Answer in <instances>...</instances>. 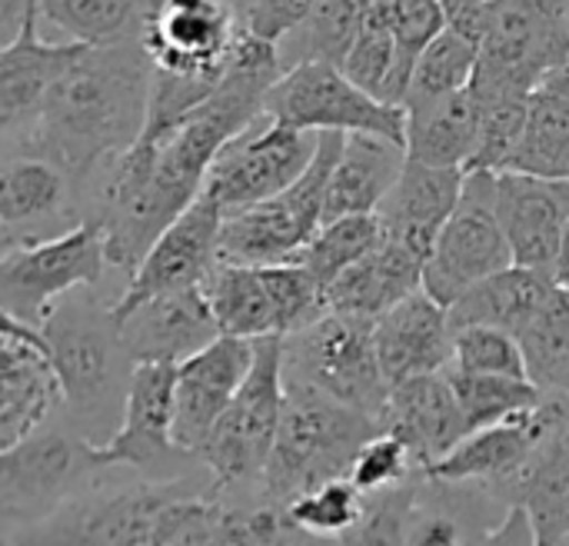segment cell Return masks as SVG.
<instances>
[{
  "label": "cell",
  "mask_w": 569,
  "mask_h": 546,
  "mask_svg": "<svg viewBox=\"0 0 569 546\" xmlns=\"http://www.w3.org/2000/svg\"><path fill=\"white\" fill-rule=\"evenodd\" d=\"M530 380L550 394L569 400V290L557 287L543 310L517 334Z\"/></svg>",
  "instance_id": "33"
},
{
  "label": "cell",
  "mask_w": 569,
  "mask_h": 546,
  "mask_svg": "<svg viewBox=\"0 0 569 546\" xmlns=\"http://www.w3.org/2000/svg\"><path fill=\"white\" fill-rule=\"evenodd\" d=\"M40 334L47 340V354L53 360V370L63 387V407L77 420V427H87V437L100 444V434L107 417H123L130 374L123 377L120 360L133 364L120 344L117 324L103 310L100 317L83 304H57L50 317L40 324Z\"/></svg>",
  "instance_id": "5"
},
{
  "label": "cell",
  "mask_w": 569,
  "mask_h": 546,
  "mask_svg": "<svg viewBox=\"0 0 569 546\" xmlns=\"http://www.w3.org/2000/svg\"><path fill=\"white\" fill-rule=\"evenodd\" d=\"M567 0H493L473 90H540L567 57Z\"/></svg>",
  "instance_id": "11"
},
{
  "label": "cell",
  "mask_w": 569,
  "mask_h": 546,
  "mask_svg": "<svg viewBox=\"0 0 569 546\" xmlns=\"http://www.w3.org/2000/svg\"><path fill=\"white\" fill-rule=\"evenodd\" d=\"M377 357L390 387L453 367L450 310L427 290L403 297L373 324Z\"/></svg>",
  "instance_id": "21"
},
{
  "label": "cell",
  "mask_w": 569,
  "mask_h": 546,
  "mask_svg": "<svg viewBox=\"0 0 569 546\" xmlns=\"http://www.w3.org/2000/svg\"><path fill=\"white\" fill-rule=\"evenodd\" d=\"M320 133L297 130L290 123L260 113L240 137H233L213 160L203 190L223 207V214L260 203L290 183H297L313 153Z\"/></svg>",
  "instance_id": "12"
},
{
  "label": "cell",
  "mask_w": 569,
  "mask_h": 546,
  "mask_svg": "<svg viewBox=\"0 0 569 546\" xmlns=\"http://www.w3.org/2000/svg\"><path fill=\"white\" fill-rule=\"evenodd\" d=\"M130 467L110 464L100 444L73 427H40L20 444L0 450V527L13 534L30 527L83 490Z\"/></svg>",
  "instance_id": "3"
},
{
  "label": "cell",
  "mask_w": 569,
  "mask_h": 546,
  "mask_svg": "<svg viewBox=\"0 0 569 546\" xmlns=\"http://www.w3.org/2000/svg\"><path fill=\"white\" fill-rule=\"evenodd\" d=\"M363 27V10L360 0H317L313 13L297 27L287 40H280V60L283 70L310 60L323 63H343L357 33Z\"/></svg>",
  "instance_id": "34"
},
{
  "label": "cell",
  "mask_w": 569,
  "mask_h": 546,
  "mask_svg": "<svg viewBox=\"0 0 569 546\" xmlns=\"http://www.w3.org/2000/svg\"><path fill=\"white\" fill-rule=\"evenodd\" d=\"M150 73L140 37L87 47L47 90L27 127L7 140V153L47 157L70 183H87L143 133Z\"/></svg>",
  "instance_id": "1"
},
{
  "label": "cell",
  "mask_w": 569,
  "mask_h": 546,
  "mask_svg": "<svg viewBox=\"0 0 569 546\" xmlns=\"http://www.w3.org/2000/svg\"><path fill=\"white\" fill-rule=\"evenodd\" d=\"M383 237V224L380 214H357V217H340L330 220L317 230V237L293 257L297 264H303L320 287L327 290L343 270H350L353 264H360Z\"/></svg>",
  "instance_id": "37"
},
{
  "label": "cell",
  "mask_w": 569,
  "mask_h": 546,
  "mask_svg": "<svg viewBox=\"0 0 569 546\" xmlns=\"http://www.w3.org/2000/svg\"><path fill=\"white\" fill-rule=\"evenodd\" d=\"M557 287L560 284L553 274L513 264V267L480 280L477 287H470L450 307V324H453V330L483 324V327H500V330L520 334L543 310V304L553 297Z\"/></svg>",
  "instance_id": "29"
},
{
  "label": "cell",
  "mask_w": 569,
  "mask_h": 546,
  "mask_svg": "<svg viewBox=\"0 0 569 546\" xmlns=\"http://www.w3.org/2000/svg\"><path fill=\"white\" fill-rule=\"evenodd\" d=\"M563 397H550L527 414H517L503 424L483 427L477 434H470L453 454H447L443 460H437L433 467H427V477L443 480V484H473L490 490L493 497H500L507 507L517 477L523 474L533 447L540 444V437L547 434V427L553 424V417L560 414Z\"/></svg>",
  "instance_id": "17"
},
{
  "label": "cell",
  "mask_w": 569,
  "mask_h": 546,
  "mask_svg": "<svg viewBox=\"0 0 569 546\" xmlns=\"http://www.w3.org/2000/svg\"><path fill=\"white\" fill-rule=\"evenodd\" d=\"M240 33L227 0H150L140 23L150 67L180 77H223Z\"/></svg>",
  "instance_id": "13"
},
{
  "label": "cell",
  "mask_w": 569,
  "mask_h": 546,
  "mask_svg": "<svg viewBox=\"0 0 569 546\" xmlns=\"http://www.w3.org/2000/svg\"><path fill=\"white\" fill-rule=\"evenodd\" d=\"M447 30L473 40L477 47L490 33V17H493V0H440Z\"/></svg>",
  "instance_id": "46"
},
{
  "label": "cell",
  "mask_w": 569,
  "mask_h": 546,
  "mask_svg": "<svg viewBox=\"0 0 569 546\" xmlns=\"http://www.w3.org/2000/svg\"><path fill=\"white\" fill-rule=\"evenodd\" d=\"M380 430L383 424L377 417L347 407L317 387L287 380L283 417L260 484V497L287 507L307 490L350 477L357 454Z\"/></svg>",
  "instance_id": "2"
},
{
  "label": "cell",
  "mask_w": 569,
  "mask_h": 546,
  "mask_svg": "<svg viewBox=\"0 0 569 546\" xmlns=\"http://www.w3.org/2000/svg\"><path fill=\"white\" fill-rule=\"evenodd\" d=\"M380 424L387 434L407 444L413 464L423 470L443 460L447 454H453L470 437L467 417L460 410V400L447 370L423 374L393 387Z\"/></svg>",
  "instance_id": "22"
},
{
  "label": "cell",
  "mask_w": 569,
  "mask_h": 546,
  "mask_svg": "<svg viewBox=\"0 0 569 546\" xmlns=\"http://www.w3.org/2000/svg\"><path fill=\"white\" fill-rule=\"evenodd\" d=\"M363 507H367V494H360V487L350 477H343L290 500L287 517L293 520V527H300L310 537L340 540L363 517Z\"/></svg>",
  "instance_id": "40"
},
{
  "label": "cell",
  "mask_w": 569,
  "mask_h": 546,
  "mask_svg": "<svg viewBox=\"0 0 569 546\" xmlns=\"http://www.w3.org/2000/svg\"><path fill=\"white\" fill-rule=\"evenodd\" d=\"M407 167V147L380 133H343L323 203V224L357 214H377Z\"/></svg>",
  "instance_id": "27"
},
{
  "label": "cell",
  "mask_w": 569,
  "mask_h": 546,
  "mask_svg": "<svg viewBox=\"0 0 569 546\" xmlns=\"http://www.w3.org/2000/svg\"><path fill=\"white\" fill-rule=\"evenodd\" d=\"M70 200V177L50 163L47 157L33 153H7L3 170H0V227L3 240L13 234H23L17 244L27 240V230L57 220L67 214ZM7 247V244H3Z\"/></svg>",
  "instance_id": "30"
},
{
  "label": "cell",
  "mask_w": 569,
  "mask_h": 546,
  "mask_svg": "<svg viewBox=\"0 0 569 546\" xmlns=\"http://www.w3.org/2000/svg\"><path fill=\"white\" fill-rule=\"evenodd\" d=\"M147 3L150 0H40V17L63 30L67 40L107 47L140 37Z\"/></svg>",
  "instance_id": "35"
},
{
  "label": "cell",
  "mask_w": 569,
  "mask_h": 546,
  "mask_svg": "<svg viewBox=\"0 0 569 546\" xmlns=\"http://www.w3.org/2000/svg\"><path fill=\"white\" fill-rule=\"evenodd\" d=\"M460 400V410L467 417L470 434L503 424L517 414L537 410L547 394L530 380V377H500V374H463V370H447Z\"/></svg>",
  "instance_id": "36"
},
{
  "label": "cell",
  "mask_w": 569,
  "mask_h": 546,
  "mask_svg": "<svg viewBox=\"0 0 569 546\" xmlns=\"http://www.w3.org/2000/svg\"><path fill=\"white\" fill-rule=\"evenodd\" d=\"M203 294L210 300L213 320H217L223 337L260 340V337L280 334L273 297L267 290L260 267L217 260L203 280Z\"/></svg>",
  "instance_id": "31"
},
{
  "label": "cell",
  "mask_w": 569,
  "mask_h": 546,
  "mask_svg": "<svg viewBox=\"0 0 569 546\" xmlns=\"http://www.w3.org/2000/svg\"><path fill=\"white\" fill-rule=\"evenodd\" d=\"M340 70L363 87L367 93H373L383 103H393V77H397V37L380 27V23H367L360 27L347 60L340 63Z\"/></svg>",
  "instance_id": "43"
},
{
  "label": "cell",
  "mask_w": 569,
  "mask_h": 546,
  "mask_svg": "<svg viewBox=\"0 0 569 546\" xmlns=\"http://www.w3.org/2000/svg\"><path fill=\"white\" fill-rule=\"evenodd\" d=\"M0 324V450H7L40 430L50 414L63 407V387L40 327L23 324L10 314H3Z\"/></svg>",
  "instance_id": "18"
},
{
  "label": "cell",
  "mask_w": 569,
  "mask_h": 546,
  "mask_svg": "<svg viewBox=\"0 0 569 546\" xmlns=\"http://www.w3.org/2000/svg\"><path fill=\"white\" fill-rule=\"evenodd\" d=\"M463 183H467L463 167H430L407 157L397 187L377 210L383 234L430 260L443 224L450 220V214L463 197Z\"/></svg>",
  "instance_id": "23"
},
{
  "label": "cell",
  "mask_w": 569,
  "mask_h": 546,
  "mask_svg": "<svg viewBox=\"0 0 569 546\" xmlns=\"http://www.w3.org/2000/svg\"><path fill=\"white\" fill-rule=\"evenodd\" d=\"M480 140V107L470 87L407 107V157L430 167H470Z\"/></svg>",
  "instance_id": "28"
},
{
  "label": "cell",
  "mask_w": 569,
  "mask_h": 546,
  "mask_svg": "<svg viewBox=\"0 0 569 546\" xmlns=\"http://www.w3.org/2000/svg\"><path fill=\"white\" fill-rule=\"evenodd\" d=\"M533 93H527V90H473L477 107H480V140H477V153H473L467 173L470 170L500 173L507 167V157L513 153L517 140L527 127Z\"/></svg>",
  "instance_id": "39"
},
{
  "label": "cell",
  "mask_w": 569,
  "mask_h": 546,
  "mask_svg": "<svg viewBox=\"0 0 569 546\" xmlns=\"http://www.w3.org/2000/svg\"><path fill=\"white\" fill-rule=\"evenodd\" d=\"M117 334L133 364H183L187 357L223 337L203 284L143 300L117 320Z\"/></svg>",
  "instance_id": "20"
},
{
  "label": "cell",
  "mask_w": 569,
  "mask_h": 546,
  "mask_svg": "<svg viewBox=\"0 0 569 546\" xmlns=\"http://www.w3.org/2000/svg\"><path fill=\"white\" fill-rule=\"evenodd\" d=\"M417 470H423V467L413 464L407 444H403L400 437L380 430V434L357 454L353 470H350V480L360 487V494L370 497V494H380V490H390V487L410 480Z\"/></svg>",
  "instance_id": "44"
},
{
  "label": "cell",
  "mask_w": 569,
  "mask_h": 546,
  "mask_svg": "<svg viewBox=\"0 0 569 546\" xmlns=\"http://www.w3.org/2000/svg\"><path fill=\"white\" fill-rule=\"evenodd\" d=\"M223 207L203 190L147 250V257L130 274L127 290L107 307L110 320L117 324L143 300H153L170 290L200 287L213 264L220 260V230H223Z\"/></svg>",
  "instance_id": "15"
},
{
  "label": "cell",
  "mask_w": 569,
  "mask_h": 546,
  "mask_svg": "<svg viewBox=\"0 0 569 546\" xmlns=\"http://www.w3.org/2000/svg\"><path fill=\"white\" fill-rule=\"evenodd\" d=\"M503 170L533 177H569V97L543 87L533 93L527 127Z\"/></svg>",
  "instance_id": "32"
},
{
  "label": "cell",
  "mask_w": 569,
  "mask_h": 546,
  "mask_svg": "<svg viewBox=\"0 0 569 546\" xmlns=\"http://www.w3.org/2000/svg\"><path fill=\"white\" fill-rule=\"evenodd\" d=\"M467 546H540V544H537V534H533V527H530L527 510H523V507H510V514H507L500 524H493V527H487V530L473 534V540H470Z\"/></svg>",
  "instance_id": "47"
},
{
  "label": "cell",
  "mask_w": 569,
  "mask_h": 546,
  "mask_svg": "<svg viewBox=\"0 0 569 546\" xmlns=\"http://www.w3.org/2000/svg\"><path fill=\"white\" fill-rule=\"evenodd\" d=\"M343 150V133L323 130L307 173L287 190L230 210L220 230V260L230 264H287L293 260L323 227V203L333 163Z\"/></svg>",
  "instance_id": "6"
},
{
  "label": "cell",
  "mask_w": 569,
  "mask_h": 546,
  "mask_svg": "<svg viewBox=\"0 0 569 546\" xmlns=\"http://www.w3.org/2000/svg\"><path fill=\"white\" fill-rule=\"evenodd\" d=\"M477 63H480V47L453 30H443L433 37V43L420 53L417 67H413V80L407 90V103H427L447 93H457L463 87L473 83L477 77Z\"/></svg>",
  "instance_id": "38"
},
{
  "label": "cell",
  "mask_w": 569,
  "mask_h": 546,
  "mask_svg": "<svg viewBox=\"0 0 569 546\" xmlns=\"http://www.w3.org/2000/svg\"><path fill=\"white\" fill-rule=\"evenodd\" d=\"M313 7H317V0H253L247 7L243 27L250 33H257L260 40L280 43L297 27H303V20L313 13Z\"/></svg>",
  "instance_id": "45"
},
{
  "label": "cell",
  "mask_w": 569,
  "mask_h": 546,
  "mask_svg": "<svg viewBox=\"0 0 569 546\" xmlns=\"http://www.w3.org/2000/svg\"><path fill=\"white\" fill-rule=\"evenodd\" d=\"M563 546H569V540H567V544H563Z\"/></svg>",
  "instance_id": "50"
},
{
  "label": "cell",
  "mask_w": 569,
  "mask_h": 546,
  "mask_svg": "<svg viewBox=\"0 0 569 546\" xmlns=\"http://www.w3.org/2000/svg\"><path fill=\"white\" fill-rule=\"evenodd\" d=\"M40 20L43 17L37 10L23 23L20 37L0 47V130L7 140L27 127L57 77L87 50V43L80 40H43Z\"/></svg>",
  "instance_id": "24"
},
{
  "label": "cell",
  "mask_w": 569,
  "mask_h": 546,
  "mask_svg": "<svg viewBox=\"0 0 569 546\" xmlns=\"http://www.w3.org/2000/svg\"><path fill=\"white\" fill-rule=\"evenodd\" d=\"M453 370L530 377L517 334L500 330V327H483V324L453 330Z\"/></svg>",
  "instance_id": "42"
},
{
  "label": "cell",
  "mask_w": 569,
  "mask_h": 546,
  "mask_svg": "<svg viewBox=\"0 0 569 546\" xmlns=\"http://www.w3.org/2000/svg\"><path fill=\"white\" fill-rule=\"evenodd\" d=\"M507 267H513V247L497 210V173L470 170L463 197L427 260L423 290L450 310L470 287Z\"/></svg>",
  "instance_id": "10"
},
{
  "label": "cell",
  "mask_w": 569,
  "mask_h": 546,
  "mask_svg": "<svg viewBox=\"0 0 569 546\" xmlns=\"http://www.w3.org/2000/svg\"><path fill=\"white\" fill-rule=\"evenodd\" d=\"M497 210L513 264L553 274L569 227V177L497 173Z\"/></svg>",
  "instance_id": "19"
},
{
  "label": "cell",
  "mask_w": 569,
  "mask_h": 546,
  "mask_svg": "<svg viewBox=\"0 0 569 546\" xmlns=\"http://www.w3.org/2000/svg\"><path fill=\"white\" fill-rule=\"evenodd\" d=\"M107 267V237L97 217H87L63 234L10 244L0 257L3 314L40 327L70 290L97 287Z\"/></svg>",
  "instance_id": "8"
},
{
  "label": "cell",
  "mask_w": 569,
  "mask_h": 546,
  "mask_svg": "<svg viewBox=\"0 0 569 546\" xmlns=\"http://www.w3.org/2000/svg\"><path fill=\"white\" fill-rule=\"evenodd\" d=\"M543 90H553V93H563V97H569V50H567V57H563L550 73H547Z\"/></svg>",
  "instance_id": "48"
},
{
  "label": "cell",
  "mask_w": 569,
  "mask_h": 546,
  "mask_svg": "<svg viewBox=\"0 0 569 546\" xmlns=\"http://www.w3.org/2000/svg\"><path fill=\"white\" fill-rule=\"evenodd\" d=\"M513 507H523L540 546L569 540V400L533 447L523 474L510 494Z\"/></svg>",
  "instance_id": "26"
},
{
  "label": "cell",
  "mask_w": 569,
  "mask_h": 546,
  "mask_svg": "<svg viewBox=\"0 0 569 546\" xmlns=\"http://www.w3.org/2000/svg\"><path fill=\"white\" fill-rule=\"evenodd\" d=\"M423 484V470H417L410 480L370 494L363 517L337 540L340 546H403L407 540V527L417 507V494Z\"/></svg>",
  "instance_id": "41"
},
{
  "label": "cell",
  "mask_w": 569,
  "mask_h": 546,
  "mask_svg": "<svg viewBox=\"0 0 569 546\" xmlns=\"http://www.w3.org/2000/svg\"><path fill=\"white\" fill-rule=\"evenodd\" d=\"M287 400V377H283V337H260L250 377L217 420L213 434L207 437L203 450L197 454L200 464L213 477V490L223 497H253L260 494L280 417Z\"/></svg>",
  "instance_id": "4"
},
{
  "label": "cell",
  "mask_w": 569,
  "mask_h": 546,
  "mask_svg": "<svg viewBox=\"0 0 569 546\" xmlns=\"http://www.w3.org/2000/svg\"><path fill=\"white\" fill-rule=\"evenodd\" d=\"M257 340L217 337L183 364H177L173 390V440L180 450L197 457L213 434L217 420L250 377ZM200 460V457H197Z\"/></svg>",
  "instance_id": "16"
},
{
  "label": "cell",
  "mask_w": 569,
  "mask_h": 546,
  "mask_svg": "<svg viewBox=\"0 0 569 546\" xmlns=\"http://www.w3.org/2000/svg\"><path fill=\"white\" fill-rule=\"evenodd\" d=\"M173 390L177 364H133L120 427L100 444L110 464L130 467L150 480H170L200 467V460L173 440Z\"/></svg>",
  "instance_id": "14"
},
{
  "label": "cell",
  "mask_w": 569,
  "mask_h": 546,
  "mask_svg": "<svg viewBox=\"0 0 569 546\" xmlns=\"http://www.w3.org/2000/svg\"><path fill=\"white\" fill-rule=\"evenodd\" d=\"M283 377L317 387L377 420H383L393 390L377 357L373 320L330 310L310 327L283 337Z\"/></svg>",
  "instance_id": "7"
},
{
  "label": "cell",
  "mask_w": 569,
  "mask_h": 546,
  "mask_svg": "<svg viewBox=\"0 0 569 546\" xmlns=\"http://www.w3.org/2000/svg\"><path fill=\"white\" fill-rule=\"evenodd\" d=\"M280 123L297 130H337V133H380L407 147V107L383 103L357 87L337 63L310 60L283 70L267 93V107Z\"/></svg>",
  "instance_id": "9"
},
{
  "label": "cell",
  "mask_w": 569,
  "mask_h": 546,
  "mask_svg": "<svg viewBox=\"0 0 569 546\" xmlns=\"http://www.w3.org/2000/svg\"><path fill=\"white\" fill-rule=\"evenodd\" d=\"M553 277H557V284H560V287H567L569 290V227H567V234H563V247H560V260H557Z\"/></svg>",
  "instance_id": "49"
},
{
  "label": "cell",
  "mask_w": 569,
  "mask_h": 546,
  "mask_svg": "<svg viewBox=\"0 0 569 546\" xmlns=\"http://www.w3.org/2000/svg\"><path fill=\"white\" fill-rule=\"evenodd\" d=\"M423 270H427L423 254L383 234L380 244L360 264L343 270L327 287V310L377 324L403 297L423 290Z\"/></svg>",
  "instance_id": "25"
}]
</instances>
